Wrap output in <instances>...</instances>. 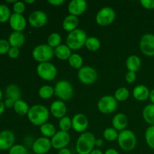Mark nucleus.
I'll list each match as a JSON object with an SVG mask.
<instances>
[{"mask_svg":"<svg viewBox=\"0 0 154 154\" xmlns=\"http://www.w3.org/2000/svg\"><path fill=\"white\" fill-rule=\"evenodd\" d=\"M50 113L48 108L42 105H35L30 107L27 117L30 123L35 126H41L47 123L49 119Z\"/></svg>","mask_w":154,"mask_h":154,"instance_id":"f257e3e1","label":"nucleus"},{"mask_svg":"<svg viewBox=\"0 0 154 154\" xmlns=\"http://www.w3.org/2000/svg\"><path fill=\"white\" fill-rule=\"evenodd\" d=\"M96 138L92 132H84L80 135L76 142V151L78 154H90L96 146Z\"/></svg>","mask_w":154,"mask_h":154,"instance_id":"f03ea898","label":"nucleus"},{"mask_svg":"<svg viewBox=\"0 0 154 154\" xmlns=\"http://www.w3.org/2000/svg\"><path fill=\"white\" fill-rule=\"evenodd\" d=\"M87 38V32L84 29H77L68 34L66 38V45L72 51L79 50L85 45Z\"/></svg>","mask_w":154,"mask_h":154,"instance_id":"7ed1b4c3","label":"nucleus"},{"mask_svg":"<svg viewBox=\"0 0 154 154\" xmlns=\"http://www.w3.org/2000/svg\"><path fill=\"white\" fill-rule=\"evenodd\" d=\"M117 142L123 150L132 151L136 147L137 138L135 133L132 130L125 129L119 133Z\"/></svg>","mask_w":154,"mask_h":154,"instance_id":"20e7f679","label":"nucleus"},{"mask_svg":"<svg viewBox=\"0 0 154 154\" xmlns=\"http://www.w3.org/2000/svg\"><path fill=\"white\" fill-rule=\"evenodd\" d=\"M54 56V49L47 44L37 45L32 51V57L39 63L49 62Z\"/></svg>","mask_w":154,"mask_h":154,"instance_id":"39448f33","label":"nucleus"},{"mask_svg":"<svg viewBox=\"0 0 154 154\" xmlns=\"http://www.w3.org/2000/svg\"><path fill=\"white\" fill-rule=\"evenodd\" d=\"M73 87L69 81L62 80L58 81L54 87V95L61 101H68L73 96Z\"/></svg>","mask_w":154,"mask_h":154,"instance_id":"423d86ee","label":"nucleus"},{"mask_svg":"<svg viewBox=\"0 0 154 154\" xmlns=\"http://www.w3.org/2000/svg\"><path fill=\"white\" fill-rule=\"evenodd\" d=\"M37 73L42 79L47 81H54L57 74V69L50 62L39 63L37 66Z\"/></svg>","mask_w":154,"mask_h":154,"instance_id":"0eeeda50","label":"nucleus"},{"mask_svg":"<svg viewBox=\"0 0 154 154\" xmlns=\"http://www.w3.org/2000/svg\"><path fill=\"white\" fill-rule=\"evenodd\" d=\"M117 101L111 95L104 96L98 102V109L104 114H109L115 111L117 108Z\"/></svg>","mask_w":154,"mask_h":154,"instance_id":"6e6552de","label":"nucleus"},{"mask_svg":"<svg viewBox=\"0 0 154 154\" xmlns=\"http://www.w3.org/2000/svg\"><path fill=\"white\" fill-rule=\"evenodd\" d=\"M116 13L111 7H104L97 12L96 15V21L99 26H106L114 21Z\"/></svg>","mask_w":154,"mask_h":154,"instance_id":"1a4fd4ad","label":"nucleus"},{"mask_svg":"<svg viewBox=\"0 0 154 154\" xmlns=\"http://www.w3.org/2000/svg\"><path fill=\"white\" fill-rule=\"evenodd\" d=\"M78 78L82 84L89 85L96 82L98 78V74L96 69L91 66H83L78 70Z\"/></svg>","mask_w":154,"mask_h":154,"instance_id":"9d476101","label":"nucleus"},{"mask_svg":"<svg viewBox=\"0 0 154 154\" xmlns=\"http://www.w3.org/2000/svg\"><path fill=\"white\" fill-rule=\"evenodd\" d=\"M51 141L52 147L57 150H61L69 145L71 141V136L68 132L59 131L51 138Z\"/></svg>","mask_w":154,"mask_h":154,"instance_id":"9b49d317","label":"nucleus"},{"mask_svg":"<svg viewBox=\"0 0 154 154\" xmlns=\"http://www.w3.org/2000/svg\"><path fill=\"white\" fill-rule=\"evenodd\" d=\"M140 49L147 57H154V35L144 34L140 40Z\"/></svg>","mask_w":154,"mask_h":154,"instance_id":"f8f14e48","label":"nucleus"},{"mask_svg":"<svg viewBox=\"0 0 154 154\" xmlns=\"http://www.w3.org/2000/svg\"><path fill=\"white\" fill-rule=\"evenodd\" d=\"M48 15L43 11H35L29 14L28 18L29 23L35 28H41L48 23Z\"/></svg>","mask_w":154,"mask_h":154,"instance_id":"ddd939ff","label":"nucleus"},{"mask_svg":"<svg viewBox=\"0 0 154 154\" xmlns=\"http://www.w3.org/2000/svg\"><path fill=\"white\" fill-rule=\"evenodd\" d=\"M52 147L51 139L45 137L37 138L32 144V151L35 154H46Z\"/></svg>","mask_w":154,"mask_h":154,"instance_id":"4468645a","label":"nucleus"},{"mask_svg":"<svg viewBox=\"0 0 154 154\" xmlns=\"http://www.w3.org/2000/svg\"><path fill=\"white\" fill-rule=\"evenodd\" d=\"M15 141V135L11 131L3 130L0 132V150H10Z\"/></svg>","mask_w":154,"mask_h":154,"instance_id":"2eb2a0df","label":"nucleus"},{"mask_svg":"<svg viewBox=\"0 0 154 154\" xmlns=\"http://www.w3.org/2000/svg\"><path fill=\"white\" fill-rule=\"evenodd\" d=\"M72 128L77 132H84L89 126V121L87 117L84 114H75L72 119Z\"/></svg>","mask_w":154,"mask_h":154,"instance_id":"dca6fc26","label":"nucleus"},{"mask_svg":"<svg viewBox=\"0 0 154 154\" xmlns=\"http://www.w3.org/2000/svg\"><path fill=\"white\" fill-rule=\"evenodd\" d=\"M87 2L85 0H72L68 5L69 14L79 16L84 14L87 10Z\"/></svg>","mask_w":154,"mask_h":154,"instance_id":"f3484780","label":"nucleus"},{"mask_svg":"<svg viewBox=\"0 0 154 154\" xmlns=\"http://www.w3.org/2000/svg\"><path fill=\"white\" fill-rule=\"evenodd\" d=\"M9 24L15 32H22L26 26V20L23 14L13 13L9 19Z\"/></svg>","mask_w":154,"mask_h":154,"instance_id":"a211bd4d","label":"nucleus"},{"mask_svg":"<svg viewBox=\"0 0 154 154\" xmlns=\"http://www.w3.org/2000/svg\"><path fill=\"white\" fill-rule=\"evenodd\" d=\"M51 113L56 118L61 119L66 117L67 106L61 100H56L51 105Z\"/></svg>","mask_w":154,"mask_h":154,"instance_id":"6ab92c4d","label":"nucleus"},{"mask_svg":"<svg viewBox=\"0 0 154 154\" xmlns=\"http://www.w3.org/2000/svg\"><path fill=\"white\" fill-rule=\"evenodd\" d=\"M128 125L127 116L123 113L117 114L112 119V126L117 131H123L126 129Z\"/></svg>","mask_w":154,"mask_h":154,"instance_id":"aec40b11","label":"nucleus"},{"mask_svg":"<svg viewBox=\"0 0 154 154\" xmlns=\"http://www.w3.org/2000/svg\"><path fill=\"white\" fill-rule=\"evenodd\" d=\"M8 42L12 48H19L25 43V36L22 32H12L8 38Z\"/></svg>","mask_w":154,"mask_h":154,"instance_id":"412c9836","label":"nucleus"},{"mask_svg":"<svg viewBox=\"0 0 154 154\" xmlns=\"http://www.w3.org/2000/svg\"><path fill=\"white\" fill-rule=\"evenodd\" d=\"M132 95L133 97L138 101H145L147 99H149L150 96V90L148 87H146L145 85H138L133 89L132 91Z\"/></svg>","mask_w":154,"mask_h":154,"instance_id":"4be33fe9","label":"nucleus"},{"mask_svg":"<svg viewBox=\"0 0 154 154\" xmlns=\"http://www.w3.org/2000/svg\"><path fill=\"white\" fill-rule=\"evenodd\" d=\"M78 23H79V20H78V17L69 14L63 20V28L66 32H71L77 29Z\"/></svg>","mask_w":154,"mask_h":154,"instance_id":"5701e85b","label":"nucleus"},{"mask_svg":"<svg viewBox=\"0 0 154 154\" xmlns=\"http://www.w3.org/2000/svg\"><path fill=\"white\" fill-rule=\"evenodd\" d=\"M141 66V59L136 55H131L127 58L126 61V69L129 72H136L140 69Z\"/></svg>","mask_w":154,"mask_h":154,"instance_id":"b1692460","label":"nucleus"},{"mask_svg":"<svg viewBox=\"0 0 154 154\" xmlns=\"http://www.w3.org/2000/svg\"><path fill=\"white\" fill-rule=\"evenodd\" d=\"M6 99H12L13 101L20 100L21 97V92L19 87L14 84H11L6 87L5 90Z\"/></svg>","mask_w":154,"mask_h":154,"instance_id":"393cba45","label":"nucleus"},{"mask_svg":"<svg viewBox=\"0 0 154 154\" xmlns=\"http://www.w3.org/2000/svg\"><path fill=\"white\" fill-rule=\"evenodd\" d=\"M72 54V50L66 45H60L54 49V55L61 60H69Z\"/></svg>","mask_w":154,"mask_h":154,"instance_id":"a878e982","label":"nucleus"},{"mask_svg":"<svg viewBox=\"0 0 154 154\" xmlns=\"http://www.w3.org/2000/svg\"><path fill=\"white\" fill-rule=\"evenodd\" d=\"M143 117L150 126H154V104H149L144 108Z\"/></svg>","mask_w":154,"mask_h":154,"instance_id":"bb28decb","label":"nucleus"},{"mask_svg":"<svg viewBox=\"0 0 154 154\" xmlns=\"http://www.w3.org/2000/svg\"><path fill=\"white\" fill-rule=\"evenodd\" d=\"M29 108L28 104L25 101L21 100V99L16 101L14 105V109L15 112L21 116L27 115Z\"/></svg>","mask_w":154,"mask_h":154,"instance_id":"cd10ccee","label":"nucleus"},{"mask_svg":"<svg viewBox=\"0 0 154 154\" xmlns=\"http://www.w3.org/2000/svg\"><path fill=\"white\" fill-rule=\"evenodd\" d=\"M40 132L45 138H52L56 134V128L52 123H45L40 126Z\"/></svg>","mask_w":154,"mask_h":154,"instance_id":"c85d7f7f","label":"nucleus"},{"mask_svg":"<svg viewBox=\"0 0 154 154\" xmlns=\"http://www.w3.org/2000/svg\"><path fill=\"white\" fill-rule=\"evenodd\" d=\"M68 60H69V63L71 67L74 68V69L79 70L80 69L83 67L84 60H83L82 57L79 54H72Z\"/></svg>","mask_w":154,"mask_h":154,"instance_id":"c756f323","label":"nucleus"},{"mask_svg":"<svg viewBox=\"0 0 154 154\" xmlns=\"http://www.w3.org/2000/svg\"><path fill=\"white\" fill-rule=\"evenodd\" d=\"M86 48L90 51H96L100 48L101 42L96 37H88L85 43Z\"/></svg>","mask_w":154,"mask_h":154,"instance_id":"7c9ffc66","label":"nucleus"},{"mask_svg":"<svg viewBox=\"0 0 154 154\" xmlns=\"http://www.w3.org/2000/svg\"><path fill=\"white\" fill-rule=\"evenodd\" d=\"M54 94V88L51 86L45 85L40 87L38 90V95L42 99H48L52 97Z\"/></svg>","mask_w":154,"mask_h":154,"instance_id":"2f4dec72","label":"nucleus"},{"mask_svg":"<svg viewBox=\"0 0 154 154\" xmlns=\"http://www.w3.org/2000/svg\"><path fill=\"white\" fill-rule=\"evenodd\" d=\"M62 37L59 33L53 32L48 36V45L52 48L55 49L58 46L61 45Z\"/></svg>","mask_w":154,"mask_h":154,"instance_id":"473e14b6","label":"nucleus"},{"mask_svg":"<svg viewBox=\"0 0 154 154\" xmlns=\"http://www.w3.org/2000/svg\"><path fill=\"white\" fill-rule=\"evenodd\" d=\"M129 91L126 87H120L114 93V98L118 102H124L129 98Z\"/></svg>","mask_w":154,"mask_h":154,"instance_id":"72a5a7b5","label":"nucleus"},{"mask_svg":"<svg viewBox=\"0 0 154 154\" xmlns=\"http://www.w3.org/2000/svg\"><path fill=\"white\" fill-rule=\"evenodd\" d=\"M119 133L114 128H107L103 132V137L108 141H114L117 140Z\"/></svg>","mask_w":154,"mask_h":154,"instance_id":"f704fd0d","label":"nucleus"},{"mask_svg":"<svg viewBox=\"0 0 154 154\" xmlns=\"http://www.w3.org/2000/svg\"><path fill=\"white\" fill-rule=\"evenodd\" d=\"M11 10L5 4H0V22L5 23L9 20L11 17Z\"/></svg>","mask_w":154,"mask_h":154,"instance_id":"c9c22d12","label":"nucleus"},{"mask_svg":"<svg viewBox=\"0 0 154 154\" xmlns=\"http://www.w3.org/2000/svg\"><path fill=\"white\" fill-rule=\"evenodd\" d=\"M59 126H60V131H63V132H68L71 129L72 127V119L70 117H63L59 121Z\"/></svg>","mask_w":154,"mask_h":154,"instance_id":"e433bc0d","label":"nucleus"},{"mask_svg":"<svg viewBox=\"0 0 154 154\" xmlns=\"http://www.w3.org/2000/svg\"><path fill=\"white\" fill-rule=\"evenodd\" d=\"M145 140L147 145L154 150V126H150L145 132Z\"/></svg>","mask_w":154,"mask_h":154,"instance_id":"4c0bfd02","label":"nucleus"},{"mask_svg":"<svg viewBox=\"0 0 154 154\" xmlns=\"http://www.w3.org/2000/svg\"><path fill=\"white\" fill-rule=\"evenodd\" d=\"M8 154H29L27 149L21 144H14L9 150Z\"/></svg>","mask_w":154,"mask_h":154,"instance_id":"58836bf2","label":"nucleus"},{"mask_svg":"<svg viewBox=\"0 0 154 154\" xmlns=\"http://www.w3.org/2000/svg\"><path fill=\"white\" fill-rule=\"evenodd\" d=\"M25 9H26V5H25V3H24L23 2L17 1L13 5V10L15 14H22L25 11Z\"/></svg>","mask_w":154,"mask_h":154,"instance_id":"ea45409f","label":"nucleus"},{"mask_svg":"<svg viewBox=\"0 0 154 154\" xmlns=\"http://www.w3.org/2000/svg\"><path fill=\"white\" fill-rule=\"evenodd\" d=\"M10 48L11 45L8 41L5 39H0V55L7 54Z\"/></svg>","mask_w":154,"mask_h":154,"instance_id":"a19ab883","label":"nucleus"},{"mask_svg":"<svg viewBox=\"0 0 154 154\" xmlns=\"http://www.w3.org/2000/svg\"><path fill=\"white\" fill-rule=\"evenodd\" d=\"M137 78V75L136 72H128L126 74V76H125V79L129 84H132L135 81Z\"/></svg>","mask_w":154,"mask_h":154,"instance_id":"79ce46f5","label":"nucleus"},{"mask_svg":"<svg viewBox=\"0 0 154 154\" xmlns=\"http://www.w3.org/2000/svg\"><path fill=\"white\" fill-rule=\"evenodd\" d=\"M140 3L144 8L148 10L154 9V0H141Z\"/></svg>","mask_w":154,"mask_h":154,"instance_id":"37998d69","label":"nucleus"},{"mask_svg":"<svg viewBox=\"0 0 154 154\" xmlns=\"http://www.w3.org/2000/svg\"><path fill=\"white\" fill-rule=\"evenodd\" d=\"M8 54L10 58H12V59L17 58V57H18V56L20 55L19 48H12V47H11L10 50H9L8 52Z\"/></svg>","mask_w":154,"mask_h":154,"instance_id":"c03bdc74","label":"nucleus"},{"mask_svg":"<svg viewBox=\"0 0 154 154\" xmlns=\"http://www.w3.org/2000/svg\"><path fill=\"white\" fill-rule=\"evenodd\" d=\"M48 2L54 6H60L64 3V0H48Z\"/></svg>","mask_w":154,"mask_h":154,"instance_id":"a18cd8bd","label":"nucleus"},{"mask_svg":"<svg viewBox=\"0 0 154 154\" xmlns=\"http://www.w3.org/2000/svg\"><path fill=\"white\" fill-rule=\"evenodd\" d=\"M4 103H5V108H12V107H14L15 102L14 101L12 100V99H6L5 101L4 102Z\"/></svg>","mask_w":154,"mask_h":154,"instance_id":"49530a36","label":"nucleus"},{"mask_svg":"<svg viewBox=\"0 0 154 154\" xmlns=\"http://www.w3.org/2000/svg\"><path fill=\"white\" fill-rule=\"evenodd\" d=\"M58 154H72V152L69 149H68L67 147L66 148H63L61 150H59Z\"/></svg>","mask_w":154,"mask_h":154,"instance_id":"de8ad7c7","label":"nucleus"},{"mask_svg":"<svg viewBox=\"0 0 154 154\" xmlns=\"http://www.w3.org/2000/svg\"><path fill=\"white\" fill-rule=\"evenodd\" d=\"M104 154H120L117 150L114 148H109L104 153Z\"/></svg>","mask_w":154,"mask_h":154,"instance_id":"09e8293b","label":"nucleus"},{"mask_svg":"<svg viewBox=\"0 0 154 154\" xmlns=\"http://www.w3.org/2000/svg\"><path fill=\"white\" fill-rule=\"evenodd\" d=\"M149 99H150L151 104H154V88L152 89L150 91V96H149Z\"/></svg>","mask_w":154,"mask_h":154,"instance_id":"8fccbe9b","label":"nucleus"},{"mask_svg":"<svg viewBox=\"0 0 154 154\" xmlns=\"http://www.w3.org/2000/svg\"><path fill=\"white\" fill-rule=\"evenodd\" d=\"M5 109V103L3 102H2V101H0V115L4 113Z\"/></svg>","mask_w":154,"mask_h":154,"instance_id":"3c124183","label":"nucleus"},{"mask_svg":"<svg viewBox=\"0 0 154 154\" xmlns=\"http://www.w3.org/2000/svg\"><path fill=\"white\" fill-rule=\"evenodd\" d=\"M102 145H103V141L102 139L99 138V139L96 140V146H97V147H102Z\"/></svg>","mask_w":154,"mask_h":154,"instance_id":"603ef678","label":"nucleus"},{"mask_svg":"<svg viewBox=\"0 0 154 154\" xmlns=\"http://www.w3.org/2000/svg\"><path fill=\"white\" fill-rule=\"evenodd\" d=\"M90 154H104V153L99 149H94Z\"/></svg>","mask_w":154,"mask_h":154,"instance_id":"864d4df0","label":"nucleus"},{"mask_svg":"<svg viewBox=\"0 0 154 154\" xmlns=\"http://www.w3.org/2000/svg\"><path fill=\"white\" fill-rule=\"evenodd\" d=\"M35 0H29H29H26L25 2H26V3H28V4H32V3H34L35 2Z\"/></svg>","mask_w":154,"mask_h":154,"instance_id":"5fc2aeb1","label":"nucleus"},{"mask_svg":"<svg viewBox=\"0 0 154 154\" xmlns=\"http://www.w3.org/2000/svg\"><path fill=\"white\" fill-rule=\"evenodd\" d=\"M2 99V92L1 89H0V101H1Z\"/></svg>","mask_w":154,"mask_h":154,"instance_id":"6e6d98bb","label":"nucleus"}]
</instances>
